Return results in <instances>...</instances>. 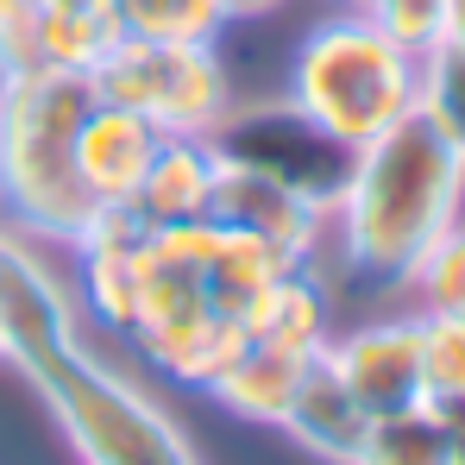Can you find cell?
<instances>
[{
    "mask_svg": "<svg viewBox=\"0 0 465 465\" xmlns=\"http://www.w3.org/2000/svg\"><path fill=\"white\" fill-rule=\"evenodd\" d=\"M82 277V309L94 327L126 333L139 327V252H145V221L133 208H94V221L70 239Z\"/></svg>",
    "mask_w": 465,
    "mask_h": 465,
    "instance_id": "cell-8",
    "label": "cell"
},
{
    "mask_svg": "<svg viewBox=\"0 0 465 465\" xmlns=\"http://www.w3.org/2000/svg\"><path fill=\"white\" fill-rule=\"evenodd\" d=\"M239 327H245L252 346L314 359V352H327V340H333V296H327V283L314 277V264H296V271H283L252 309L239 314Z\"/></svg>",
    "mask_w": 465,
    "mask_h": 465,
    "instance_id": "cell-13",
    "label": "cell"
},
{
    "mask_svg": "<svg viewBox=\"0 0 465 465\" xmlns=\"http://www.w3.org/2000/svg\"><path fill=\"white\" fill-rule=\"evenodd\" d=\"M277 428H283L302 453H314L321 465H352L359 447H365L371 415L359 409V396L333 371V359L314 352L309 365H302V378H296V390H290V409H283Z\"/></svg>",
    "mask_w": 465,
    "mask_h": 465,
    "instance_id": "cell-12",
    "label": "cell"
},
{
    "mask_svg": "<svg viewBox=\"0 0 465 465\" xmlns=\"http://www.w3.org/2000/svg\"><path fill=\"white\" fill-rule=\"evenodd\" d=\"M0 321H6V365L45 396L82 465H202L176 415L82 340L76 296L45 264V252L6 221H0Z\"/></svg>",
    "mask_w": 465,
    "mask_h": 465,
    "instance_id": "cell-1",
    "label": "cell"
},
{
    "mask_svg": "<svg viewBox=\"0 0 465 465\" xmlns=\"http://www.w3.org/2000/svg\"><path fill=\"white\" fill-rule=\"evenodd\" d=\"M0 365H6V321H0Z\"/></svg>",
    "mask_w": 465,
    "mask_h": 465,
    "instance_id": "cell-28",
    "label": "cell"
},
{
    "mask_svg": "<svg viewBox=\"0 0 465 465\" xmlns=\"http://www.w3.org/2000/svg\"><path fill=\"white\" fill-rule=\"evenodd\" d=\"M25 25H32V0H0V70L32 64L25 57Z\"/></svg>",
    "mask_w": 465,
    "mask_h": 465,
    "instance_id": "cell-24",
    "label": "cell"
},
{
    "mask_svg": "<svg viewBox=\"0 0 465 465\" xmlns=\"http://www.w3.org/2000/svg\"><path fill=\"white\" fill-rule=\"evenodd\" d=\"M440 45H460L465 51V0H447V38Z\"/></svg>",
    "mask_w": 465,
    "mask_h": 465,
    "instance_id": "cell-27",
    "label": "cell"
},
{
    "mask_svg": "<svg viewBox=\"0 0 465 465\" xmlns=\"http://www.w3.org/2000/svg\"><path fill=\"white\" fill-rule=\"evenodd\" d=\"M32 6H45V0H32Z\"/></svg>",
    "mask_w": 465,
    "mask_h": 465,
    "instance_id": "cell-29",
    "label": "cell"
},
{
    "mask_svg": "<svg viewBox=\"0 0 465 465\" xmlns=\"http://www.w3.org/2000/svg\"><path fill=\"white\" fill-rule=\"evenodd\" d=\"M302 365H309V359H296V352H271V346H252V340H245V352L221 371V384L208 390V396H214L227 415H239V421L277 428L283 409H290V390L302 378Z\"/></svg>",
    "mask_w": 465,
    "mask_h": 465,
    "instance_id": "cell-17",
    "label": "cell"
},
{
    "mask_svg": "<svg viewBox=\"0 0 465 465\" xmlns=\"http://www.w3.org/2000/svg\"><path fill=\"white\" fill-rule=\"evenodd\" d=\"M283 0H221V13H227V25L232 19H264V13H277Z\"/></svg>",
    "mask_w": 465,
    "mask_h": 465,
    "instance_id": "cell-26",
    "label": "cell"
},
{
    "mask_svg": "<svg viewBox=\"0 0 465 465\" xmlns=\"http://www.w3.org/2000/svg\"><path fill=\"white\" fill-rule=\"evenodd\" d=\"M346 6H359V0H346Z\"/></svg>",
    "mask_w": 465,
    "mask_h": 465,
    "instance_id": "cell-30",
    "label": "cell"
},
{
    "mask_svg": "<svg viewBox=\"0 0 465 465\" xmlns=\"http://www.w3.org/2000/svg\"><path fill=\"white\" fill-rule=\"evenodd\" d=\"M333 371L359 396V409L378 421L396 409L428 402V378H421V327L415 314H384V321H359L352 333L327 340Z\"/></svg>",
    "mask_w": 465,
    "mask_h": 465,
    "instance_id": "cell-7",
    "label": "cell"
},
{
    "mask_svg": "<svg viewBox=\"0 0 465 465\" xmlns=\"http://www.w3.org/2000/svg\"><path fill=\"white\" fill-rule=\"evenodd\" d=\"M296 264H309V258H296V252H283V245H271V239H252V232H232L214 221V252H208V277H202V290H208V302L221 314H239L252 309L283 271H296Z\"/></svg>",
    "mask_w": 465,
    "mask_h": 465,
    "instance_id": "cell-16",
    "label": "cell"
},
{
    "mask_svg": "<svg viewBox=\"0 0 465 465\" xmlns=\"http://www.w3.org/2000/svg\"><path fill=\"white\" fill-rule=\"evenodd\" d=\"M428 409H434V421H440V434H447L453 465H465V396H428Z\"/></svg>",
    "mask_w": 465,
    "mask_h": 465,
    "instance_id": "cell-25",
    "label": "cell"
},
{
    "mask_svg": "<svg viewBox=\"0 0 465 465\" xmlns=\"http://www.w3.org/2000/svg\"><path fill=\"white\" fill-rule=\"evenodd\" d=\"M114 45H120V19H114L107 0H45V6H32V25H25V57L32 64L94 76Z\"/></svg>",
    "mask_w": 465,
    "mask_h": 465,
    "instance_id": "cell-15",
    "label": "cell"
},
{
    "mask_svg": "<svg viewBox=\"0 0 465 465\" xmlns=\"http://www.w3.org/2000/svg\"><path fill=\"white\" fill-rule=\"evenodd\" d=\"M126 38H163V45H214L227 32L221 0H107Z\"/></svg>",
    "mask_w": 465,
    "mask_h": 465,
    "instance_id": "cell-18",
    "label": "cell"
},
{
    "mask_svg": "<svg viewBox=\"0 0 465 465\" xmlns=\"http://www.w3.org/2000/svg\"><path fill=\"white\" fill-rule=\"evenodd\" d=\"M415 114L465 157V51L460 45H434L415 70Z\"/></svg>",
    "mask_w": 465,
    "mask_h": 465,
    "instance_id": "cell-20",
    "label": "cell"
},
{
    "mask_svg": "<svg viewBox=\"0 0 465 465\" xmlns=\"http://www.w3.org/2000/svg\"><path fill=\"white\" fill-rule=\"evenodd\" d=\"M415 70L421 57L390 45L365 13H333L296 45L283 101L302 107L327 139L359 152L415 114Z\"/></svg>",
    "mask_w": 465,
    "mask_h": 465,
    "instance_id": "cell-4",
    "label": "cell"
},
{
    "mask_svg": "<svg viewBox=\"0 0 465 465\" xmlns=\"http://www.w3.org/2000/svg\"><path fill=\"white\" fill-rule=\"evenodd\" d=\"M428 396H465V314H415Z\"/></svg>",
    "mask_w": 465,
    "mask_h": 465,
    "instance_id": "cell-23",
    "label": "cell"
},
{
    "mask_svg": "<svg viewBox=\"0 0 465 465\" xmlns=\"http://www.w3.org/2000/svg\"><path fill=\"white\" fill-rule=\"evenodd\" d=\"M214 170H221V152L214 139L202 133H163L152 170L139 183V195L126 202L145 227H176V221H202L208 214V195H214Z\"/></svg>",
    "mask_w": 465,
    "mask_h": 465,
    "instance_id": "cell-14",
    "label": "cell"
},
{
    "mask_svg": "<svg viewBox=\"0 0 465 465\" xmlns=\"http://www.w3.org/2000/svg\"><path fill=\"white\" fill-rule=\"evenodd\" d=\"M94 107V82L57 64L0 70V221L25 239L70 245L94 202L76 176V126Z\"/></svg>",
    "mask_w": 465,
    "mask_h": 465,
    "instance_id": "cell-3",
    "label": "cell"
},
{
    "mask_svg": "<svg viewBox=\"0 0 465 465\" xmlns=\"http://www.w3.org/2000/svg\"><path fill=\"white\" fill-rule=\"evenodd\" d=\"M359 13L409 57H428L447 38V0H359Z\"/></svg>",
    "mask_w": 465,
    "mask_h": 465,
    "instance_id": "cell-22",
    "label": "cell"
},
{
    "mask_svg": "<svg viewBox=\"0 0 465 465\" xmlns=\"http://www.w3.org/2000/svg\"><path fill=\"white\" fill-rule=\"evenodd\" d=\"M402 290L415 296L421 314H465V214L415 258Z\"/></svg>",
    "mask_w": 465,
    "mask_h": 465,
    "instance_id": "cell-21",
    "label": "cell"
},
{
    "mask_svg": "<svg viewBox=\"0 0 465 465\" xmlns=\"http://www.w3.org/2000/svg\"><path fill=\"white\" fill-rule=\"evenodd\" d=\"M157 145H163V133L145 114L114 107V101L94 94V107L82 114V126H76V176L88 189V202L94 208H126L139 195L145 170H152Z\"/></svg>",
    "mask_w": 465,
    "mask_h": 465,
    "instance_id": "cell-10",
    "label": "cell"
},
{
    "mask_svg": "<svg viewBox=\"0 0 465 465\" xmlns=\"http://www.w3.org/2000/svg\"><path fill=\"white\" fill-rule=\"evenodd\" d=\"M208 139H214V152L227 157V163H245V170L283 183L290 195H302L321 214H333V202H340V189L352 176V157H359V152H346L340 139H327L309 114L290 107V101L227 107Z\"/></svg>",
    "mask_w": 465,
    "mask_h": 465,
    "instance_id": "cell-6",
    "label": "cell"
},
{
    "mask_svg": "<svg viewBox=\"0 0 465 465\" xmlns=\"http://www.w3.org/2000/svg\"><path fill=\"white\" fill-rule=\"evenodd\" d=\"M208 221H221L232 232H252V239H271V245H283V252H296L309 264L321 258V245H327V214L321 208H309L283 183H271V176H258L245 163H227V157L214 170Z\"/></svg>",
    "mask_w": 465,
    "mask_h": 465,
    "instance_id": "cell-9",
    "label": "cell"
},
{
    "mask_svg": "<svg viewBox=\"0 0 465 465\" xmlns=\"http://www.w3.org/2000/svg\"><path fill=\"white\" fill-rule=\"evenodd\" d=\"M352 465H453V453H447V434H440L434 409L415 402V409L378 415L365 428V447Z\"/></svg>",
    "mask_w": 465,
    "mask_h": 465,
    "instance_id": "cell-19",
    "label": "cell"
},
{
    "mask_svg": "<svg viewBox=\"0 0 465 465\" xmlns=\"http://www.w3.org/2000/svg\"><path fill=\"white\" fill-rule=\"evenodd\" d=\"M465 157L421 120H396L371 145H359L352 176L327 214L340 277L359 290H402L415 258L460 221Z\"/></svg>",
    "mask_w": 465,
    "mask_h": 465,
    "instance_id": "cell-2",
    "label": "cell"
},
{
    "mask_svg": "<svg viewBox=\"0 0 465 465\" xmlns=\"http://www.w3.org/2000/svg\"><path fill=\"white\" fill-rule=\"evenodd\" d=\"M94 94L114 107L145 114L157 133H214L221 114L232 107L227 70L214 45H163V38H126L101 57L94 70Z\"/></svg>",
    "mask_w": 465,
    "mask_h": 465,
    "instance_id": "cell-5",
    "label": "cell"
},
{
    "mask_svg": "<svg viewBox=\"0 0 465 465\" xmlns=\"http://www.w3.org/2000/svg\"><path fill=\"white\" fill-rule=\"evenodd\" d=\"M133 340H139V352L152 359L157 378H170V384H183V390H202V396L221 384V371L245 352V327H239L232 314H221L214 302L163 314L152 327H139Z\"/></svg>",
    "mask_w": 465,
    "mask_h": 465,
    "instance_id": "cell-11",
    "label": "cell"
}]
</instances>
